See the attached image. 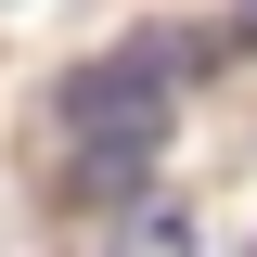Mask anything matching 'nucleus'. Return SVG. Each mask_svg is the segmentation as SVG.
Returning <instances> with one entry per match:
<instances>
[{"label":"nucleus","instance_id":"f257e3e1","mask_svg":"<svg viewBox=\"0 0 257 257\" xmlns=\"http://www.w3.org/2000/svg\"><path fill=\"white\" fill-rule=\"evenodd\" d=\"M64 142L90 155V180H128V167L167 142V52H128V64H90L64 90Z\"/></svg>","mask_w":257,"mask_h":257},{"label":"nucleus","instance_id":"f03ea898","mask_svg":"<svg viewBox=\"0 0 257 257\" xmlns=\"http://www.w3.org/2000/svg\"><path fill=\"white\" fill-rule=\"evenodd\" d=\"M116 257H193V219L167 206V193H128V219H116Z\"/></svg>","mask_w":257,"mask_h":257}]
</instances>
